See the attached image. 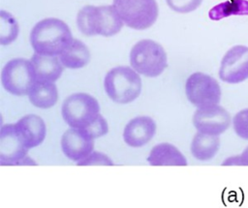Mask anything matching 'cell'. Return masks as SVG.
Masks as SVG:
<instances>
[{
	"instance_id": "cell-1",
	"label": "cell",
	"mask_w": 248,
	"mask_h": 208,
	"mask_svg": "<svg viewBox=\"0 0 248 208\" xmlns=\"http://www.w3.org/2000/svg\"><path fill=\"white\" fill-rule=\"evenodd\" d=\"M69 26L61 19L47 17L37 22L30 32V44L36 53L59 56L73 43Z\"/></svg>"
},
{
	"instance_id": "cell-2",
	"label": "cell",
	"mask_w": 248,
	"mask_h": 208,
	"mask_svg": "<svg viewBox=\"0 0 248 208\" xmlns=\"http://www.w3.org/2000/svg\"><path fill=\"white\" fill-rule=\"evenodd\" d=\"M123 24L113 5L84 6L77 15V26L85 36L111 37L121 30Z\"/></svg>"
},
{
	"instance_id": "cell-3",
	"label": "cell",
	"mask_w": 248,
	"mask_h": 208,
	"mask_svg": "<svg viewBox=\"0 0 248 208\" xmlns=\"http://www.w3.org/2000/svg\"><path fill=\"white\" fill-rule=\"evenodd\" d=\"M104 87L108 98L114 103L129 104L140 96L141 79L133 68L118 66L107 73Z\"/></svg>"
},
{
	"instance_id": "cell-4",
	"label": "cell",
	"mask_w": 248,
	"mask_h": 208,
	"mask_svg": "<svg viewBox=\"0 0 248 208\" xmlns=\"http://www.w3.org/2000/svg\"><path fill=\"white\" fill-rule=\"evenodd\" d=\"M131 67L146 77L159 76L168 66L167 53L155 41L144 39L139 41L130 51Z\"/></svg>"
},
{
	"instance_id": "cell-5",
	"label": "cell",
	"mask_w": 248,
	"mask_h": 208,
	"mask_svg": "<svg viewBox=\"0 0 248 208\" xmlns=\"http://www.w3.org/2000/svg\"><path fill=\"white\" fill-rule=\"evenodd\" d=\"M98 101L86 93H74L67 97L61 106L64 121L76 129L87 128L100 114Z\"/></svg>"
},
{
	"instance_id": "cell-6",
	"label": "cell",
	"mask_w": 248,
	"mask_h": 208,
	"mask_svg": "<svg viewBox=\"0 0 248 208\" xmlns=\"http://www.w3.org/2000/svg\"><path fill=\"white\" fill-rule=\"evenodd\" d=\"M112 5L123 23L135 30L152 26L159 14L156 0H113Z\"/></svg>"
},
{
	"instance_id": "cell-7",
	"label": "cell",
	"mask_w": 248,
	"mask_h": 208,
	"mask_svg": "<svg viewBox=\"0 0 248 208\" xmlns=\"http://www.w3.org/2000/svg\"><path fill=\"white\" fill-rule=\"evenodd\" d=\"M37 81L35 68L31 60L15 58L6 63L1 72L4 89L15 96L28 95Z\"/></svg>"
},
{
	"instance_id": "cell-8",
	"label": "cell",
	"mask_w": 248,
	"mask_h": 208,
	"mask_svg": "<svg viewBox=\"0 0 248 208\" xmlns=\"http://www.w3.org/2000/svg\"><path fill=\"white\" fill-rule=\"evenodd\" d=\"M185 93L188 101L197 107L217 104L221 101V88L212 76L197 72L186 80Z\"/></svg>"
},
{
	"instance_id": "cell-9",
	"label": "cell",
	"mask_w": 248,
	"mask_h": 208,
	"mask_svg": "<svg viewBox=\"0 0 248 208\" xmlns=\"http://www.w3.org/2000/svg\"><path fill=\"white\" fill-rule=\"evenodd\" d=\"M219 77L230 84L240 83L248 78V46L234 45L223 56Z\"/></svg>"
},
{
	"instance_id": "cell-10",
	"label": "cell",
	"mask_w": 248,
	"mask_h": 208,
	"mask_svg": "<svg viewBox=\"0 0 248 208\" xmlns=\"http://www.w3.org/2000/svg\"><path fill=\"white\" fill-rule=\"evenodd\" d=\"M231 122L230 113L218 104L198 107L193 115V124L197 131L212 135L226 132Z\"/></svg>"
},
{
	"instance_id": "cell-11",
	"label": "cell",
	"mask_w": 248,
	"mask_h": 208,
	"mask_svg": "<svg viewBox=\"0 0 248 208\" xmlns=\"http://www.w3.org/2000/svg\"><path fill=\"white\" fill-rule=\"evenodd\" d=\"M29 149L17 134L15 124H6L0 131V164L15 165L29 160Z\"/></svg>"
},
{
	"instance_id": "cell-12",
	"label": "cell",
	"mask_w": 248,
	"mask_h": 208,
	"mask_svg": "<svg viewBox=\"0 0 248 208\" xmlns=\"http://www.w3.org/2000/svg\"><path fill=\"white\" fill-rule=\"evenodd\" d=\"M61 149L68 159L80 162L93 152L94 138L82 129L71 128L61 137Z\"/></svg>"
},
{
	"instance_id": "cell-13",
	"label": "cell",
	"mask_w": 248,
	"mask_h": 208,
	"mask_svg": "<svg viewBox=\"0 0 248 208\" xmlns=\"http://www.w3.org/2000/svg\"><path fill=\"white\" fill-rule=\"evenodd\" d=\"M156 133V123L149 116H137L124 128L123 139L131 147L139 148L149 142Z\"/></svg>"
},
{
	"instance_id": "cell-14",
	"label": "cell",
	"mask_w": 248,
	"mask_h": 208,
	"mask_svg": "<svg viewBox=\"0 0 248 208\" xmlns=\"http://www.w3.org/2000/svg\"><path fill=\"white\" fill-rule=\"evenodd\" d=\"M15 128L28 149L40 145L46 134V127L44 120L36 114H28L21 117L15 124Z\"/></svg>"
},
{
	"instance_id": "cell-15",
	"label": "cell",
	"mask_w": 248,
	"mask_h": 208,
	"mask_svg": "<svg viewBox=\"0 0 248 208\" xmlns=\"http://www.w3.org/2000/svg\"><path fill=\"white\" fill-rule=\"evenodd\" d=\"M30 60L35 68L37 81L54 82L63 73L64 66L57 56L43 55L35 52Z\"/></svg>"
},
{
	"instance_id": "cell-16",
	"label": "cell",
	"mask_w": 248,
	"mask_h": 208,
	"mask_svg": "<svg viewBox=\"0 0 248 208\" xmlns=\"http://www.w3.org/2000/svg\"><path fill=\"white\" fill-rule=\"evenodd\" d=\"M151 165H187V160L183 154L170 143H159L155 145L147 157Z\"/></svg>"
},
{
	"instance_id": "cell-17",
	"label": "cell",
	"mask_w": 248,
	"mask_h": 208,
	"mask_svg": "<svg viewBox=\"0 0 248 208\" xmlns=\"http://www.w3.org/2000/svg\"><path fill=\"white\" fill-rule=\"evenodd\" d=\"M28 98L30 103L39 108L46 109L53 106L58 100V91L54 82L36 81Z\"/></svg>"
},
{
	"instance_id": "cell-18",
	"label": "cell",
	"mask_w": 248,
	"mask_h": 208,
	"mask_svg": "<svg viewBox=\"0 0 248 208\" xmlns=\"http://www.w3.org/2000/svg\"><path fill=\"white\" fill-rule=\"evenodd\" d=\"M219 147L220 138L218 135L198 132L191 142V153L199 161H208L216 155Z\"/></svg>"
},
{
	"instance_id": "cell-19",
	"label": "cell",
	"mask_w": 248,
	"mask_h": 208,
	"mask_svg": "<svg viewBox=\"0 0 248 208\" xmlns=\"http://www.w3.org/2000/svg\"><path fill=\"white\" fill-rule=\"evenodd\" d=\"M58 57L65 68L77 70L88 64L90 61V51L84 43L74 39L71 45Z\"/></svg>"
},
{
	"instance_id": "cell-20",
	"label": "cell",
	"mask_w": 248,
	"mask_h": 208,
	"mask_svg": "<svg viewBox=\"0 0 248 208\" xmlns=\"http://www.w3.org/2000/svg\"><path fill=\"white\" fill-rule=\"evenodd\" d=\"M231 15H248V1H225L214 6L208 12V16L212 20H220Z\"/></svg>"
},
{
	"instance_id": "cell-21",
	"label": "cell",
	"mask_w": 248,
	"mask_h": 208,
	"mask_svg": "<svg viewBox=\"0 0 248 208\" xmlns=\"http://www.w3.org/2000/svg\"><path fill=\"white\" fill-rule=\"evenodd\" d=\"M0 44L7 45L12 44L17 38L19 27L16 19L10 13L0 11Z\"/></svg>"
},
{
	"instance_id": "cell-22",
	"label": "cell",
	"mask_w": 248,
	"mask_h": 208,
	"mask_svg": "<svg viewBox=\"0 0 248 208\" xmlns=\"http://www.w3.org/2000/svg\"><path fill=\"white\" fill-rule=\"evenodd\" d=\"M233 131L240 138L248 140V108L238 111L232 118Z\"/></svg>"
},
{
	"instance_id": "cell-23",
	"label": "cell",
	"mask_w": 248,
	"mask_h": 208,
	"mask_svg": "<svg viewBox=\"0 0 248 208\" xmlns=\"http://www.w3.org/2000/svg\"><path fill=\"white\" fill-rule=\"evenodd\" d=\"M168 6L174 12L187 14L197 10L202 0H166Z\"/></svg>"
},
{
	"instance_id": "cell-24",
	"label": "cell",
	"mask_w": 248,
	"mask_h": 208,
	"mask_svg": "<svg viewBox=\"0 0 248 208\" xmlns=\"http://www.w3.org/2000/svg\"><path fill=\"white\" fill-rule=\"evenodd\" d=\"M82 130H84L91 137L95 139L97 137L105 135L108 132V125L107 120L101 114H99L97 118L87 128Z\"/></svg>"
},
{
	"instance_id": "cell-25",
	"label": "cell",
	"mask_w": 248,
	"mask_h": 208,
	"mask_svg": "<svg viewBox=\"0 0 248 208\" xmlns=\"http://www.w3.org/2000/svg\"><path fill=\"white\" fill-rule=\"evenodd\" d=\"M78 165H92V164H97V165H112L113 163L112 161L105 154L93 151L90 155H88L85 159H83L80 162L77 163Z\"/></svg>"
},
{
	"instance_id": "cell-26",
	"label": "cell",
	"mask_w": 248,
	"mask_h": 208,
	"mask_svg": "<svg viewBox=\"0 0 248 208\" xmlns=\"http://www.w3.org/2000/svg\"><path fill=\"white\" fill-rule=\"evenodd\" d=\"M223 165H248V146L243 150L240 155L232 156L226 159Z\"/></svg>"
}]
</instances>
